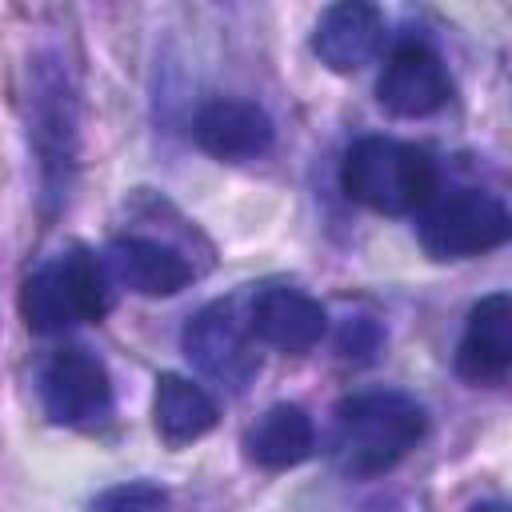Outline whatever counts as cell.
<instances>
[{
  "instance_id": "30bf717a",
  "label": "cell",
  "mask_w": 512,
  "mask_h": 512,
  "mask_svg": "<svg viewBox=\"0 0 512 512\" xmlns=\"http://www.w3.org/2000/svg\"><path fill=\"white\" fill-rule=\"evenodd\" d=\"M328 332V312L320 300H312L300 288H264L252 300V316H248V336L276 348V352H308L324 340Z\"/></svg>"
},
{
  "instance_id": "2e32d148",
  "label": "cell",
  "mask_w": 512,
  "mask_h": 512,
  "mask_svg": "<svg viewBox=\"0 0 512 512\" xmlns=\"http://www.w3.org/2000/svg\"><path fill=\"white\" fill-rule=\"evenodd\" d=\"M168 504V492L152 480H128L116 488H104L92 500V512H156Z\"/></svg>"
},
{
  "instance_id": "4fadbf2b",
  "label": "cell",
  "mask_w": 512,
  "mask_h": 512,
  "mask_svg": "<svg viewBox=\"0 0 512 512\" xmlns=\"http://www.w3.org/2000/svg\"><path fill=\"white\" fill-rule=\"evenodd\" d=\"M108 268L116 272V280L140 296H176L180 288H188L192 280V264L148 236H120L108 248Z\"/></svg>"
},
{
  "instance_id": "5b68a950",
  "label": "cell",
  "mask_w": 512,
  "mask_h": 512,
  "mask_svg": "<svg viewBox=\"0 0 512 512\" xmlns=\"http://www.w3.org/2000/svg\"><path fill=\"white\" fill-rule=\"evenodd\" d=\"M512 232L508 208L484 188H452L420 208L416 236L432 260H468L500 248Z\"/></svg>"
},
{
  "instance_id": "52a82bcc",
  "label": "cell",
  "mask_w": 512,
  "mask_h": 512,
  "mask_svg": "<svg viewBox=\"0 0 512 512\" xmlns=\"http://www.w3.org/2000/svg\"><path fill=\"white\" fill-rule=\"evenodd\" d=\"M40 400L52 424H96L112 408V376L88 348H60L40 372Z\"/></svg>"
},
{
  "instance_id": "3957f363",
  "label": "cell",
  "mask_w": 512,
  "mask_h": 512,
  "mask_svg": "<svg viewBox=\"0 0 512 512\" xmlns=\"http://www.w3.org/2000/svg\"><path fill=\"white\" fill-rule=\"evenodd\" d=\"M108 280L88 248H68L40 264L20 288V316L32 332L52 336L76 324H96L108 312Z\"/></svg>"
},
{
  "instance_id": "9a60e30c",
  "label": "cell",
  "mask_w": 512,
  "mask_h": 512,
  "mask_svg": "<svg viewBox=\"0 0 512 512\" xmlns=\"http://www.w3.org/2000/svg\"><path fill=\"white\" fill-rule=\"evenodd\" d=\"M152 420H156V432L168 448H184V444H192L216 428V400L200 384H192L188 376L164 372V376H156Z\"/></svg>"
},
{
  "instance_id": "7c38bea8",
  "label": "cell",
  "mask_w": 512,
  "mask_h": 512,
  "mask_svg": "<svg viewBox=\"0 0 512 512\" xmlns=\"http://www.w3.org/2000/svg\"><path fill=\"white\" fill-rule=\"evenodd\" d=\"M384 44V16L368 0H340L320 12L312 28V52L332 72L364 68Z\"/></svg>"
},
{
  "instance_id": "7a4b0ae2",
  "label": "cell",
  "mask_w": 512,
  "mask_h": 512,
  "mask_svg": "<svg viewBox=\"0 0 512 512\" xmlns=\"http://www.w3.org/2000/svg\"><path fill=\"white\" fill-rule=\"evenodd\" d=\"M340 184L356 204L380 216H408L436 196L440 172L436 160L416 144L392 136H360L344 152Z\"/></svg>"
},
{
  "instance_id": "6da1fadb",
  "label": "cell",
  "mask_w": 512,
  "mask_h": 512,
  "mask_svg": "<svg viewBox=\"0 0 512 512\" xmlns=\"http://www.w3.org/2000/svg\"><path fill=\"white\" fill-rule=\"evenodd\" d=\"M428 432V412L396 388L352 392L332 412V464L348 480H368L396 468Z\"/></svg>"
},
{
  "instance_id": "5bb4252c",
  "label": "cell",
  "mask_w": 512,
  "mask_h": 512,
  "mask_svg": "<svg viewBox=\"0 0 512 512\" xmlns=\"http://www.w3.org/2000/svg\"><path fill=\"white\" fill-rule=\"evenodd\" d=\"M312 448H316V428L300 404H272L244 436L248 460L268 472L296 468L300 460L312 456Z\"/></svg>"
},
{
  "instance_id": "ac0fdd59",
  "label": "cell",
  "mask_w": 512,
  "mask_h": 512,
  "mask_svg": "<svg viewBox=\"0 0 512 512\" xmlns=\"http://www.w3.org/2000/svg\"><path fill=\"white\" fill-rule=\"evenodd\" d=\"M468 512H508V504L504 500H476Z\"/></svg>"
},
{
  "instance_id": "8992f818",
  "label": "cell",
  "mask_w": 512,
  "mask_h": 512,
  "mask_svg": "<svg viewBox=\"0 0 512 512\" xmlns=\"http://www.w3.org/2000/svg\"><path fill=\"white\" fill-rule=\"evenodd\" d=\"M180 348L196 364V372H204L208 380H216L232 392L248 388V380L260 368L256 348L248 344V332L240 328L232 304H224V300H212L188 316V324L180 332Z\"/></svg>"
},
{
  "instance_id": "277c9868",
  "label": "cell",
  "mask_w": 512,
  "mask_h": 512,
  "mask_svg": "<svg viewBox=\"0 0 512 512\" xmlns=\"http://www.w3.org/2000/svg\"><path fill=\"white\" fill-rule=\"evenodd\" d=\"M28 140L36 148L40 184L52 204L68 200L76 168V92L56 52H40L28 72Z\"/></svg>"
},
{
  "instance_id": "ba28073f",
  "label": "cell",
  "mask_w": 512,
  "mask_h": 512,
  "mask_svg": "<svg viewBox=\"0 0 512 512\" xmlns=\"http://www.w3.org/2000/svg\"><path fill=\"white\" fill-rule=\"evenodd\" d=\"M448 96H452V80H448V68L432 44L400 40L388 52L384 72L376 80V100L388 116L420 120V116L440 112L448 104Z\"/></svg>"
},
{
  "instance_id": "8fae6325",
  "label": "cell",
  "mask_w": 512,
  "mask_h": 512,
  "mask_svg": "<svg viewBox=\"0 0 512 512\" xmlns=\"http://www.w3.org/2000/svg\"><path fill=\"white\" fill-rule=\"evenodd\" d=\"M508 368H512V300L508 292H492L480 304H472L464 320L456 372L468 384H500Z\"/></svg>"
},
{
  "instance_id": "e0dca14e",
  "label": "cell",
  "mask_w": 512,
  "mask_h": 512,
  "mask_svg": "<svg viewBox=\"0 0 512 512\" xmlns=\"http://www.w3.org/2000/svg\"><path fill=\"white\" fill-rule=\"evenodd\" d=\"M384 344V328L372 320V316H352L344 328H340V356L344 360H356V364H368Z\"/></svg>"
},
{
  "instance_id": "9c48e42d",
  "label": "cell",
  "mask_w": 512,
  "mask_h": 512,
  "mask_svg": "<svg viewBox=\"0 0 512 512\" xmlns=\"http://www.w3.org/2000/svg\"><path fill=\"white\" fill-rule=\"evenodd\" d=\"M192 136L208 156L228 160V164H244V160H260L264 152H272L276 124L256 100L220 96L196 112Z\"/></svg>"
}]
</instances>
